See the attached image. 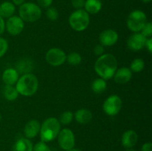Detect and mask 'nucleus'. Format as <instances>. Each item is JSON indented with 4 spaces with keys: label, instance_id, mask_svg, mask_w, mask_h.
<instances>
[{
    "label": "nucleus",
    "instance_id": "nucleus-1",
    "mask_svg": "<svg viewBox=\"0 0 152 151\" xmlns=\"http://www.w3.org/2000/svg\"><path fill=\"white\" fill-rule=\"evenodd\" d=\"M96 73L104 80H108L114 76L117 70V60L110 53H105L99 56L94 65Z\"/></svg>",
    "mask_w": 152,
    "mask_h": 151
},
{
    "label": "nucleus",
    "instance_id": "nucleus-2",
    "mask_svg": "<svg viewBox=\"0 0 152 151\" xmlns=\"http://www.w3.org/2000/svg\"><path fill=\"white\" fill-rule=\"evenodd\" d=\"M38 78L32 73H26L19 78L16 84V89L19 94L24 96H31L38 90Z\"/></svg>",
    "mask_w": 152,
    "mask_h": 151
},
{
    "label": "nucleus",
    "instance_id": "nucleus-3",
    "mask_svg": "<svg viewBox=\"0 0 152 151\" xmlns=\"http://www.w3.org/2000/svg\"><path fill=\"white\" fill-rule=\"evenodd\" d=\"M60 131V123L57 118L50 117L43 121L40 127V138L42 142L47 143L57 138Z\"/></svg>",
    "mask_w": 152,
    "mask_h": 151
},
{
    "label": "nucleus",
    "instance_id": "nucleus-4",
    "mask_svg": "<svg viewBox=\"0 0 152 151\" xmlns=\"http://www.w3.org/2000/svg\"><path fill=\"white\" fill-rule=\"evenodd\" d=\"M19 15L23 22H34L41 18L42 10L38 4L25 2L19 6Z\"/></svg>",
    "mask_w": 152,
    "mask_h": 151
},
{
    "label": "nucleus",
    "instance_id": "nucleus-5",
    "mask_svg": "<svg viewBox=\"0 0 152 151\" xmlns=\"http://www.w3.org/2000/svg\"><path fill=\"white\" fill-rule=\"evenodd\" d=\"M68 22L73 30L81 32L88 28L90 23V17L84 9H80L76 10L70 15Z\"/></svg>",
    "mask_w": 152,
    "mask_h": 151
},
{
    "label": "nucleus",
    "instance_id": "nucleus-6",
    "mask_svg": "<svg viewBox=\"0 0 152 151\" xmlns=\"http://www.w3.org/2000/svg\"><path fill=\"white\" fill-rule=\"evenodd\" d=\"M146 23V15L143 11L140 10H133L129 15L126 22L128 28L134 33L140 32Z\"/></svg>",
    "mask_w": 152,
    "mask_h": 151
},
{
    "label": "nucleus",
    "instance_id": "nucleus-7",
    "mask_svg": "<svg viewBox=\"0 0 152 151\" xmlns=\"http://www.w3.org/2000/svg\"><path fill=\"white\" fill-rule=\"evenodd\" d=\"M123 102L120 96L117 95L110 96L105 99L102 105V109L107 115L114 116L119 113L122 108Z\"/></svg>",
    "mask_w": 152,
    "mask_h": 151
},
{
    "label": "nucleus",
    "instance_id": "nucleus-8",
    "mask_svg": "<svg viewBox=\"0 0 152 151\" xmlns=\"http://www.w3.org/2000/svg\"><path fill=\"white\" fill-rule=\"evenodd\" d=\"M57 140L59 147L64 150H68L74 148L75 145V136L74 133L68 128L60 130L57 136Z\"/></svg>",
    "mask_w": 152,
    "mask_h": 151
},
{
    "label": "nucleus",
    "instance_id": "nucleus-9",
    "mask_svg": "<svg viewBox=\"0 0 152 151\" xmlns=\"http://www.w3.org/2000/svg\"><path fill=\"white\" fill-rule=\"evenodd\" d=\"M45 59L49 65L54 67L62 65L66 61V54L59 48H51L48 50Z\"/></svg>",
    "mask_w": 152,
    "mask_h": 151
},
{
    "label": "nucleus",
    "instance_id": "nucleus-10",
    "mask_svg": "<svg viewBox=\"0 0 152 151\" xmlns=\"http://www.w3.org/2000/svg\"><path fill=\"white\" fill-rule=\"evenodd\" d=\"M25 24L19 16H12L8 18L5 23V28L12 36L19 35L23 30Z\"/></svg>",
    "mask_w": 152,
    "mask_h": 151
},
{
    "label": "nucleus",
    "instance_id": "nucleus-11",
    "mask_svg": "<svg viewBox=\"0 0 152 151\" xmlns=\"http://www.w3.org/2000/svg\"><path fill=\"white\" fill-rule=\"evenodd\" d=\"M147 38L141 33H134L127 40V47L134 51L140 50L145 47Z\"/></svg>",
    "mask_w": 152,
    "mask_h": 151
},
{
    "label": "nucleus",
    "instance_id": "nucleus-12",
    "mask_svg": "<svg viewBox=\"0 0 152 151\" xmlns=\"http://www.w3.org/2000/svg\"><path fill=\"white\" fill-rule=\"evenodd\" d=\"M118 33L115 30L111 29L105 30L102 31L99 36V40L102 46H112L117 43L118 41Z\"/></svg>",
    "mask_w": 152,
    "mask_h": 151
},
{
    "label": "nucleus",
    "instance_id": "nucleus-13",
    "mask_svg": "<svg viewBox=\"0 0 152 151\" xmlns=\"http://www.w3.org/2000/svg\"><path fill=\"white\" fill-rule=\"evenodd\" d=\"M138 141V135L134 130H129L125 132L122 136L121 144L127 149L132 148L135 146Z\"/></svg>",
    "mask_w": 152,
    "mask_h": 151
},
{
    "label": "nucleus",
    "instance_id": "nucleus-14",
    "mask_svg": "<svg viewBox=\"0 0 152 151\" xmlns=\"http://www.w3.org/2000/svg\"><path fill=\"white\" fill-rule=\"evenodd\" d=\"M40 127L41 125L37 120H31L28 121L24 128V134L25 138L28 139L35 138L39 133Z\"/></svg>",
    "mask_w": 152,
    "mask_h": 151
},
{
    "label": "nucleus",
    "instance_id": "nucleus-15",
    "mask_svg": "<svg viewBox=\"0 0 152 151\" xmlns=\"http://www.w3.org/2000/svg\"><path fill=\"white\" fill-rule=\"evenodd\" d=\"M114 81L118 84H126L132 78V71L130 68H121L116 70L114 75Z\"/></svg>",
    "mask_w": 152,
    "mask_h": 151
},
{
    "label": "nucleus",
    "instance_id": "nucleus-16",
    "mask_svg": "<svg viewBox=\"0 0 152 151\" xmlns=\"http://www.w3.org/2000/svg\"><path fill=\"white\" fill-rule=\"evenodd\" d=\"M19 79V72L14 68H7L2 73V81L6 85L13 86Z\"/></svg>",
    "mask_w": 152,
    "mask_h": 151
},
{
    "label": "nucleus",
    "instance_id": "nucleus-17",
    "mask_svg": "<svg viewBox=\"0 0 152 151\" xmlns=\"http://www.w3.org/2000/svg\"><path fill=\"white\" fill-rule=\"evenodd\" d=\"M76 121L81 124H88L93 118L92 113L87 109H80L74 114Z\"/></svg>",
    "mask_w": 152,
    "mask_h": 151
},
{
    "label": "nucleus",
    "instance_id": "nucleus-18",
    "mask_svg": "<svg viewBox=\"0 0 152 151\" xmlns=\"http://www.w3.org/2000/svg\"><path fill=\"white\" fill-rule=\"evenodd\" d=\"M33 145L31 140L27 138L18 139L13 147V151H33Z\"/></svg>",
    "mask_w": 152,
    "mask_h": 151
},
{
    "label": "nucleus",
    "instance_id": "nucleus-19",
    "mask_svg": "<svg viewBox=\"0 0 152 151\" xmlns=\"http://www.w3.org/2000/svg\"><path fill=\"white\" fill-rule=\"evenodd\" d=\"M84 8L88 14H96L102 9V2L100 0H86Z\"/></svg>",
    "mask_w": 152,
    "mask_h": 151
},
{
    "label": "nucleus",
    "instance_id": "nucleus-20",
    "mask_svg": "<svg viewBox=\"0 0 152 151\" xmlns=\"http://www.w3.org/2000/svg\"><path fill=\"white\" fill-rule=\"evenodd\" d=\"M15 10V5L10 1H4L0 4V16L3 19H8L13 16Z\"/></svg>",
    "mask_w": 152,
    "mask_h": 151
},
{
    "label": "nucleus",
    "instance_id": "nucleus-21",
    "mask_svg": "<svg viewBox=\"0 0 152 151\" xmlns=\"http://www.w3.org/2000/svg\"><path fill=\"white\" fill-rule=\"evenodd\" d=\"M3 95L7 101L12 102V101H14L17 99L19 93H18L16 87H14L13 86L5 85L4 90H3Z\"/></svg>",
    "mask_w": 152,
    "mask_h": 151
},
{
    "label": "nucleus",
    "instance_id": "nucleus-22",
    "mask_svg": "<svg viewBox=\"0 0 152 151\" xmlns=\"http://www.w3.org/2000/svg\"><path fill=\"white\" fill-rule=\"evenodd\" d=\"M107 84L105 80L102 79V78H96L93 81L91 84V89L94 93H102L106 90Z\"/></svg>",
    "mask_w": 152,
    "mask_h": 151
},
{
    "label": "nucleus",
    "instance_id": "nucleus-23",
    "mask_svg": "<svg viewBox=\"0 0 152 151\" xmlns=\"http://www.w3.org/2000/svg\"><path fill=\"white\" fill-rule=\"evenodd\" d=\"M145 68V62L142 59H135L134 60L132 61L131 64L130 70L132 72L140 73L142 70Z\"/></svg>",
    "mask_w": 152,
    "mask_h": 151
},
{
    "label": "nucleus",
    "instance_id": "nucleus-24",
    "mask_svg": "<svg viewBox=\"0 0 152 151\" xmlns=\"http://www.w3.org/2000/svg\"><path fill=\"white\" fill-rule=\"evenodd\" d=\"M66 61L71 65H78L82 61V56L77 52H72L66 56Z\"/></svg>",
    "mask_w": 152,
    "mask_h": 151
},
{
    "label": "nucleus",
    "instance_id": "nucleus-25",
    "mask_svg": "<svg viewBox=\"0 0 152 151\" xmlns=\"http://www.w3.org/2000/svg\"><path fill=\"white\" fill-rule=\"evenodd\" d=\"M73 118H74V114L71 111H65V112L62 113V114L59 116V123L62 124H71V121H72Z\"/></svg>",
    "mask_w": 152,
    "mask_h": 151
},
{
    "label": "nucleus",
    "instance_id": "nucleus-26",
    "mask_svg": "<svg viewBox=\"0 0 152 151\" xmlns=\"http://www.w3.org/2000/svg\"><path fill=\"white\" fill-rule=\"evenodd\" d=\"M46 15H47L48 19H50V21H55L59 17V13L56 10V8L52 7H48L47 11H46Z\"/></svg>",
    "mask_w": 152,
    "mask_h": 151
},
{
    "label": "nucleus",
    "instance_id": "nucleus-27",
    "mask_svg": "<svg viewBox=\"0 0 152 151\" xmlns=\"http://www.w3.org/2000/svg\"><path fill=\"white\" fill-rule=\"evenodd\" d=\"M141 33L147 38H151L152 36V24L151 22H147L145 24L143 28L141 30Z\"/></svg>",
    "mask_w": 152,
    "mask_h": 151
},
{
    "label": "nucleus",
    "instance_id": "nucleus-28",
    "mask_svg": "<svg viewBox=\"0 0 152 151\" xmlns=\"http://www.w3.org/2000/svg\"><path fill=\"white\" fill-rule=\"evenodd\" d=\"M8 49V42L5 38L0 37V58L2 57Z\"/></svg>",
    "mask_w": 152,
    "mask_h": 151
},
{
    "label": "nucleus",
    "instance_id": "nucleus-29",
    "mask_svg": "<svg viewBox=\"0 0 152 151\" xmlns=\"http://www.w3.org/2000/svg\"><path fill=\"white\" fill-rule=\"evenodd\" d=\"M33 151H51L50 148L43 142H38L33 147Z\"/></svg>",
    "mask_w": 152,
    "mask_h": 151
},
{
    "label": "nucleus",
    "instance_id": "nucleus-30",
    "mask_svg": "<svg viewBox=\"0 0 152 151\" xmlns=\"http://www.w3.org/2000/svg\"><path fill=\"white\" fill-rule=\"evenodd\" d=\"M86 0H71V4L76 10H80L84 7Z\"/></svg>",
    "mask_w": 152,
    "mask_h": 151
},
{
    "label": "nucleus",
    "instance_id": "nucleus-31",
    "mask_svg": "<svg viewBox=\"0 0 152 151\" xmlns=\"http://www.w3.org/2000/svg\"><path fill=\"white\" fill-rule=\"evenodd\" d=\"M38 5L43 8H48L50 7V5L53 3V0H37Z\"/></svg>",
    "mask_w": 152,
    "mask_h": 151
},
{
    "label": "nucleus",
    "instance_id": "nucleus-32",
    "mask_svg": "<svg viewBox=\"0 0 152 151\" xmlns=\"http://www.w3.org/2000/svg\"><path fill=\"white\" fill-rule=\"evenodd\" d=\"M104 50H105V48H104V47L102 44H97L94 48V52L95 55L97 56H100L102 55H103Z\"/></svg>",
    "mask_w": 152,
    "mask_h": 151
},
{
    "label": "nucleus",
    "instance_id": "nucleus-33",
    "mask_svg": "<svg viewBox=\"0 0 152 151\" xmlns=\"http://www.w3.org/2000/svg\"><path fill=\"white\" fill-rule=\"evenodd\" d=\"M141 151H152V144L151 142H146L142 146Z\"/></svg>",
    "mask_w": 152,
    "mask_h": 151
},
{
    "label": "nucleus",
    "instance_id": "nucleus-34",
    "mask_svg": "<svg viewBox=\"0 0 152 151\" xmlns=\"http://www.w3.org/2000/svg\"><path fill=\"white\" fill-rule=\"evenodd\" d=\"M145 47H146V48L148 49V52L150 53H152V38H148L146 39V41H145Z\"/></svg>",
    "mask_w": 152,
    "mask_h": 151
},
{
    "label": "nucleus",
    "instance_id": "nucleus-35",
    "mask_svg": "<svg viewBox=\"0 0 152 151\" xmlns=\"http://www.w3.org/2000/svg\"><path fill=\"white\" fill-rule=\"evenodd\" d=\"M4 29H5V22H4V19L0 16V35L4 33Z\"/></svg>",
    "mask_w": 152,
    "mask_h": 151
},
{
    "label": "nucleus",
    "instance_id": "nucleus-36",
    "mask_svg": "<svg viewBox=\"0 0 152 151\" xmlns=\"http://www.w3.org/2000/svg\"><path fill=\"white\" fill-rule=\"evenodd\" d=\"M25 0H12L13 1V4L14 5H18V6H20L22 5L23 3H25Z\"/></svg>",
    "mask_w": 152,
    "mask_h": 151
},
{
    "label": "nucleus",
    "instance_id": "nucleus-37",
    "mask_svg": "<svg viewBox=\"0 0 152 151\" xmlns=\"http://www.w3.org/2000/svg\"><path fill=\"white\" fill-rule=\"evenodd\" d=\"M65 151H82V150H79V149H76V148H71V149H70V150H65Z\"/></svg>",
    "mask_w": 152,
    "mask_h": 151
},
{
    "label": "nucleus",
    "instance_id": "nucleus-38",
    "mask_svg": "<svg viewBox=\"0 0 152 151\" xmlns=\"http://www.w3.org/2000/svg\"><path fill=\"white\" fill-rule=\"evenodd\" d=\"M142 1H143L144 3H148L151 1V0H141Z\"/></svg>",
    "mask_w": 152,
    "mask_h": 151
},
{
    "label": "nucleus",
    "instance_id": "nucleus-39",
    "mask_svg": "<svg viewBox=\"0 0 152 151\" xmlns=\"http://www.w3.org/2000/svg\"><path fill=\"white\" fill-rule=\"evenodd\" d=\"M126 151H137V150H135L132 149V148H130V149H128V150H126Z\"/></svg>",
    "mask_w": 152,
    "mask_h": 151
},
{
    "label": "nucleus",
    "instance_id": "nucleus-40",
    "mask_svg": "<svg viewBox=\"0 0 152 151\" xmlns=\"http://www.w3.org/2000/svg\"><path fill=\"white\" fill-rule=\"evenodd\" d=\"M1 118H2V116H1V114H0V121H1Z\"/></svg>",
    "mask_w": 152,
    "mask_h": 151
}]
</instances>
